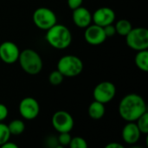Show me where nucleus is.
Wrapping results in <instances>:
<instances>
[{
  "instance_id": "obj_18",
  "label": "nucleus",
  "mask_w": 148,
  "mask_h": 148,
  "mask_svg": "<svg viewBox=\"0 0 148 148\" xmlns=\"http://www.w3.org/2000/svg\"><path fill=\"white\" fill-rule=\"evenodd\" d=\"M9 131L12 135H20L25 129V124L21 120H13L8 125Z\"/></svg>"
},
{
  "instance_id": "obj_27",
  "label": "nucleus",
  "mask_w": 148,
  "mask_h": 148,
  "mask_svg": "<svg viewBox=\"0 0 148 148\" xmlns=\"http://www.w3.org/2000/svg\"><path fill=\"white\" fill-rule=\"evenodd\" d=\"M2 148H18V146L15 143H12V142H10L9 140L7 142H5L4 144H3Z\"/></svg>"
},
{
  "instance_id": "obj_28",
  "label": "nucleus",
  "mask_w": 148,
  "mask_h": 148,
  "mask_svg": "<svg viewBox=\"0 0 148 148\" xmlns=\"http://www.w3.org/2000/svg\"><path fill=\"white\" fill-rule=\"evenodd\" d=\"M106 148H124V147L120 144V143H116V142H111L109 144H108L106 147Z\"/></svg>"
},
{
  "instance_id": "obj_9",
  "label": "nucleus",
  "mask_w": 148,
  "mask_h": 148,
  "mask_svg": "<svg viewBox=\"0 0 148 148\" xmlns=\"http://www.w3.org/2000/svg\"><path fill=\"white\" fill-rule=\"evenodd\" d=\"M40 112V107L37 101L32 97L23 98L19 104V113L26 120H34Z\"/></svg>"
},
{
  "instance_id": "obj_23",
  "label": "nucleus",
  "mask_w": 148,
  "mask_h": 148,
  "mask_svg": "<svg viewBox=\"0 0 148 148\" xmlns=\"http://www.w3.org/2000/svg\"><path fill=\"white\" fill-rule=\"evenodd\" d=\"M72 137L69 134V132H65V133H60V135L58 136V143L61 145V147H65V146H69Z\"/></svg>"
},
{
  "instance_id": "obj_12",
  "label": "nucleus",
  "mask_w": 148,
  "mask_h": 148,
  "mask_svg": "<svg viewBox=\"0 0 148 148\" xmlns=\"http://www.w3.org/2000/svg\"><path fill=\"white\" fill-rule=\"evenodd\" d=\"M115 20V13L114 10L109 7H101L97 9L93 16L92 21L95 24L101 27H105L106 25L111 24Z\"/></svg>"
},
{
  "instance_id": "obj_5",
  "label": "nucleus",
  "mask_w": 148,
  "mask_h": 148,
  "mask_svg": "<svg viewBox=\"0 0 148 148\" xmlns=\"http://www.w3.org/2000/svg\"><path fill=\"white\" fill-rule=\"evenodd\" d=\"M126 42L128 47L140 51L147 49L148 48V30L146 28L138 27L132 29L126 36Z\"/></svg>"
},
{
  "instance_id": "obj_6",
  "label": "nucleus",
  "mask_w": 148,
  "mask_h": 148,
  "mask_svg": "<svg viewBox=\"0 0 148 148\" xmlns=\"http://www.w3.org/2000/svg\"><path fill=\"white\" fill-rule=\"evenodd\" d=\"M33 22L37 28L47 30L57 23V17L52 10L46 7H40L33 13Z\"/></svg>"
},
{
  "instance_id": "obj_26",
  "label": "nucleus",
  "mask_w": 148,
  "mask_h": 148,
  "mask_svg": "<svg viewBox=\"0 0 148 148\" xmlns=\"http://www.w3.org/2000/svg\"><path fill=\"white\" fill-rule=\"evenodd\" d=\"M8 116V108L5 105L0 103V121L6 119Z\"/></svg>"
},
{
  "instance_id": "obj_3",
  "label": "nucleus",
  "mask_w": 148,
  "mask_h": 148,
  "mask_svg": "<svg viewBox=\"0 0 148 148\" xmlns=\"http://www.w3.org/2000/svg\"><path fill=\"white\" fill-rule=\"evenodd\" d=\"M18 61L23 71L31 75L39 74L42 69L41 56L36 51L31 49H26L20 52Z\"/></svg>"
},
{
  "instance_id": "obj_13",
  "label": "nucleus",
  "mask_w": 148,
  "mask_h": 148,
  "mask_svg": "<svg viewBox=\"0 0 148 148\" xmlns=\"http://www.w3.org/2000/svg\"><path fill=\"white\" fill-rule=\"evenodd\" d=\"M72 18L74 23L79 28H87L92 23V15L90 11L84 7H78L73 10Z\"/></svg>"
},
{
  "instance_id": "obj_24",
  "label": "nucleus",
  "mask_w": 148,
  "mask_h": 148,
  "mask_svg": "<svg viewBox=\"0 0 148 148\" xmlns=\"http://www.w3.org/2000/svg\"><path fill=\"white\" fill-rule=\"evenodd\" d=\"M103 29L107 37H112L116 34V29L114 25H113V23L106 25L105 27H103Z\"/></svg>"
},
{
  "instance_id": "obj_10",
  "label": "nucleus",
  "mask_w": 148,
  "mask_h": 148,
  "mask_svg": "<svg viewBox=\"0 0 148 148\" xmlns=\"http://www.w3.org/2000/svg\"><path fill=\"white\" fill-rule=\"evenodd\" d=\"M20 50L16 43L6 41L0 44V59L8 64H11L18 61Z\"/></svg>"
},
{
  "instance_id": "obj_15",
  "label": "nucleus",
  "mask_w": 148,
  "mask_h": 148,
  "mask_svg": "<svg viewBox=\"0 0 148 148\" xmlns=\"http://www.w3.org/2000/svg\"><path fill=\"white\" fill-rule=\"evenodd\" d=\"M106 112V108L103 103L94 101L88 107V115L94 120L101 119Z\"/></svg>"
},
{
  "instance_id": "obj_4",
  "label": "nucleus",
  "mask_w": 148,
  "mask_h": 148,
  "mask_svg": "<svg viewBox=\"0 0 148 148\" xmlns=\"http://www.w3.org/2000/svg\"><path fill=\"white\" fill-rule=\"evenodd\" d=\"M82 61L76 56L67 55L60 58L57 62V70L66 77H74L82 73Z\"/></svg>"
},
{
  "instance_id": "obj_11",
  "label": "nucleus",
  "mask_w": 148,
  "mask_h": 148,
  "mask_svg": "<svg viewBox=\"0 0 148 148\" xmlns=\"http://www.w3.org/2000/svg\"><path fill=\"white\" fill-rule=\"evenodd\" d=\"M84 37L88 43L95 46L103 43L107 39L103 27H101L95 23L93 25L90 24L87 27L84 32Z\"/></svg>"
},
{
  "instance_id": "obj_8",
  "label": "nucleus",
  "mask_w": 148,
  "mask_h": 148,
  "mask_svg": "<svg viewBox=\"0 0 148 148\" xmlns=\"http://www.w3.org/2000/svg\"><path fill=\"white\" fill-rule=\"evenodd\" d=\"M52 125L58 133H69L74 127V119L72 115L66 111H57L53 114Z\"/></svg>"
},
{
  "instance_id": "obj_22",
  "label": "nucleus",
  "mask_w": 148,
  "mask_h": 148,
  "mask_svg": "<svg viewBox=\"0 0 148 148\" xmlns=\"http://www.w3.org/2000/svg\"><path fill=\"white\" fill-rule=\"evenodd\" d=\"M69 146L70 148H87L88 143L82 137H74L71 139Z\"/></svg>"
},
{
  "instance_id": "obj_1",
  "label": "nucleus",
  "mask_w": 148,
  "mask_h": 148,
  "mask_svg": "<svg viewBox=\"0 0 148 148\" xmlns=\"http://www.w3.org/2000/svg\"><path fill=\"white\" fill-rule=\"evenodd\" d=\"M147 112L145 100L137 94H129L122 98L119 104V114L126 121H136Z\"/></svg>"
},
{
  "instance_id": "obj_20",
  "label": "nucleus",
  "mask_w": 148,
  "mask_h": 148,
  "mask_svg": "<svg viewBox=\"0 0 148 148\" xmlns=\"http://www.w3.org/2000/svg\"><path fill=\"white\" fill-rule=\"evenodd\" d=\"M63 77H64V75L60 71L54 70L49 75V82L54 86H58L62 82Z\"/></svg>"
},
{
  "instance_id": "obj_25",
  "label": "nucleus",
  "mask_w": 148,
  "mask_h": 148,
  "mask_svg": "<svg viewBox=\"0 0 148 148\" xmlns=\"http://www.w3.org/2000/svg\"><path fill=\"white\" fill-rule=\"evenodd\" d=\"M83 0H68V5L71 10H75L82 6Z\"/></svg>"
},
{
  "instance_id": "obj_17",
  "label": "nucleus",
  "mask_w": 148,
  "mask_h": 148,
  "mask_svg": "<svg viewBox=\"0 0 148 148\" xmlns=\"http://www.w3.org/2000/svg\"><path fill=\"white\" fill-rule=\"evenodd\" d=\"M114 27L116 29V33L123 36H126L133 29L132 23L128 20H126V19H121L118 21L116 24L114 25Z\"/></svg>"
},
{
  "instance_id": "obj_16",
  "label": "nucleus",
  "mask_w": 148,
  "mask_h": 148,
  "mask_svg": "<svg viewBox=\"0 0 148 148\" xmlns=\"http://www.w3.org/2000/svg\"><path fill=\"white\" fill-rule=\"evenodd\" d=\"M136 66L142 71H148V51L147 49H143L138 51L134 58Z\"/></svg>"
},
{
  "instance_id": "obj_7",
  "label": "nucleus",
  "mask_w": 148,
  "mask_h": 148,
  "mask_svg": "<svg viewBox=\"0 0 148 148\" xmlns=\"http://www.w3.org/2000/svg\"><path fill=\"white\" fill-rule=\"evenodd\" d=\"M115 95V85L110 82H102L97 84L93 92L95 101H100L103 104L110 102L114 98Z\"/></svg>"
},
{
  "instance_id": "obj_21",
  "label": "nucleus",
  "mask_w": 148,
  "mask_h": 148,
  "mask_svg": "<svg viewBox=\"0 0 148 148\" xmlns=\"http://www.w3.org/2000/svg\"><path fill=\"white\" fill-rule=\"evenodd\" d=\"M10 133L8 128V125L0 123V147L7 142L10 138Z\"/></svg>"
},
{
  "instance_id": "obj_19",
  "label": "nucleus",
  "mask_w": 148,
  "mask_h": 148,
  "mask_svg": "<svg viewBox=\"0 0 148 148\" xmlns=\"http://www.w3.org/2000/svg\"><path fill=\"white\" fill-rule=\"evenodd\" d=\"M136 125L138 128L140 129L141 134H148V113L146 112L143 114L137 121Z\"/></svg>"
},
{
  "instance_id": "obj_14",
  "label": "nucleus",
  "mask_w": 148,
  "mask_h": 148,
  "mask_svg": "<svg viewBox=\"0 0 148 148\" xmlns=\"http://www.w3.org/2000/svg\"><path fill=\"white\" fill-rule=\"evenodd\" d=\"M140 134L141 133L135 121H128L122 129V139L129 145L137 143L140 138Z\"/></svg>"
},
{
  "instance_id": "obj_2",
  "label": "nucleus",
  "mask_w": 148,
  "mask_h": 148,
  "mask_svg": "<svg viewBox=\"0 0 148 148\" xmlns=\"http://www.w3.org/2000/svg\"><path fill=\"white\" fill-rule=\"evenodd\" d=\"M46 40L53 48L64 49L71 44L72 34L66 26L56 23L54 26L47 29Z\"/></svg>"
}]
</instances>
